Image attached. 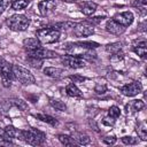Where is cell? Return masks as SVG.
<instances>
[{
  "mask_svg": "<svg viewBox=\"0 0 147 147\" xmlns=\"http://www.w3.org/2000/svg\"><path fill=\"white\" fill-rule=\"evenodd\" d=\"M20 139L25 141L29 145L32 146H39L44 144L46 140V134L37 129H29V130H21Z\"/></svg>",
  "mask_w": 147,
  "mask_h": 147,
  "instance_id": "cell-1",
  "label": "cell"
},
{
  "mask_svg": "<svg viewBox=\"0 0 147 147\" xmlns=\"http://www.w3.org/2000/svg\"><path fill=\"white\" fill-rule=\"evenodd\" d=\"M30 23H31L30 18L21 14L11 15L6 20L7 26L13 31H25L30 26Z\"/></svg>",
  "mask_w": 147,
  "mask_h": 147,
  "instance_id": "cell-2",
  "label": "cell"
},
{
  "mask_svg": "<svg viewBox=\"0 0 147 147\" xmlns=\"http://www.w3.org/2000/svg\"><path fill=\"white\" fill-rule=\"evenodd\" d=\"M61 32L55 28H44L37 31V38L41 44H52L60 39Z\"/></svg>",
  "mask_w": 147,
  "mask_h": 147,
  "instance_id": "cell-3",
  "label": "cell"
},
{
  "mask_svg": "<svg viewBox=\"0 0 147 147\" xmlns=\"http://www.w3.org/2000/svg\"><path fill=\"white\" fill-rule=\"evenodd\" d=\"M13 72H14V77L23 85H31V84L36 83L34 76L24 67H21L18 64H14L13 65Z\"/></svg>",
  "mask_w": 147,
  "mask_h": 147,
  "instance_id": "cell-4",
  "label": "cell"
},
{
  "mask_svg": "<svg viewBox=\"0 0 147 147\" xmlns=\"http://www.w3.org/2000/svg\"><path fill=\"white\" fill-rule=\"evenodd\" d=\"M0 76L5 86H9L10 82H13V79L15 78L13 72V65L3 59H0Z\"/></svg>",
  "mask_w": 147,
  "mask_h": 147,
  "instance_id": "cell-5",
  "label": "cell"
},
{
  "mask_svg": "<svg viewBox=\"0 0 147 147\" xmlns=\"http://www.w3.org/2000/svg\"><path fill=\"white\" fill-rule=\"evenodd\" d=\"M61 61L63 62L64 65L71 69H79L85 67V61L83 60L82 56L78 55H63L61 56Z\"/></svg>",
  "mask_w": 147,
  "mask_h": 147,
  "instance_id": "cell-6",
  "label": "cell"
},
{
  "mask_svg": "<svg viewBox=\"0 0 147 147\" xmlns=\"http://www.w3.org/2000/svg\"><path fill=\"white\" fill-rule=\"evenodd\" d=\"M28 55L30 57L33 59H38V60H42V59H52V57H56L57 54L51 49H46L44 47H39L37 49L33 51H28Z\"/></svg>",
  "mask_w": 147,
  "mask_h": 147,
  "instance_id": "cell-7",
  "label": "cell"
},
{
  "mask_svg": "<svg viewBox=\"0 0 147 147\" xmlns=\"http://www.w3.org/2000/svg\"><path fill=\"white\" fill-rule=\"evenodd\" d=\"M141 90H142V87L139 82H132V83L126 84L119 88L121 93L126 96H134V95L139 94L141 92Z\"/></svg>",
  "mask_w": 147,
  "mask_h": 147,
  "instance_id": "cell-8",
  "label": "cell"
},
{
  "mask_svg": "<svg viewBox=\"0 0 147 147\" xmlns=\"http://www.w3.org/2000/svg\"><path fill=\"white\" fill-rule=\"evenodd\" d=\"M72 29H74V34L77 37H88V36L94 33L93 26L87 25V24H83V23L75 24V26Z\"/></svg>",
  "mask_w": 147,
  "mask_h": 147,
  "instance_id": "cell-9",
  "label": "cell"
},
{
  "mask_svg": "<svg viewBox=\"0 0 147 147\" xmlns=\"http://www.w3.org/2000/svg\"><path fill=\"white\" fill-rule=\"evenodd\" d=\"M56 7V3H55V0H42L38 3V8H39V13L42 15V16H47L49 15L51 13L54 11Z\"/></svg>",
  "mask_w": 147,
  "mask_h": 147,
  "instance_id": "cell-10",
  "label": "cell"
},
{
  "mask_svg": "<svg viewBox=\"0 0 147 147\" xmlns=\"http://www.w3.org/2000/svg\"><path fill=\"white\" fill-rule=\"evenodd\" d=\"M106 30L113 34H116V36H119L122 34L124 31H125V26H123L122 24H119L118 22H116L114 18L111 20H108L107 23H106Z\"/></svg>",
  "mask_w": 147,
  "mask_h": 147,
  "instance_id": "cell-11",
  "label": "cell"
},
{
  "mask_svg": "<svg viewBox=\"0 0 147 147\" xmlns=\"http://www.w3.org/2000/svg\"><path fill=\"white\" fill-rule=\"evenodd\" d=\"M114 20L116 22H118L119 24H122L123 26H129L132 24L133 22V14L131 11H123V13H118L114 16Z\"/></svg>",
  "mask_w": 147,
  "mask_h": 147,
  "instance_id": "cell-12",
  "label": "cell"
},
{
  "mask_svg": "<svg viewBox=\"0 0 147 147\" xmlns=\"http://www.w3.org/2000/svg\"><path fill=\"white\" fill-rule=\"evenodd\" d=\"M80 10H82V13L84 15L90 16L96 10V3L92 2V1H85V2H83L80 5Z\"/></svg>",
  "mask_w": 147,
  "mask_h": 147,
  "instance_id": "cell-13",
  "label": "cell"
},
{
  "mask_svg": "<svg viewBox=\"0 0 147 147\" xmlns=\"http://www.w3.org/2000/svg\"><path fill=\"white\" fill-rule=\"evenodd\" d=\"M23 46L28 49V51H33L37 49L39 47H41V42L39 41V39L36 38H26L23 40Z\"/></svg>",
  "mask_w": 147,
  "mask_h": 147,
  "instance_id": "cell-14",
  "label": "cell"
},
{
  "mask_svg": "<svg viewBox=\"0 0 147 147\" xmlns=\"http://www.w3.org/2000/svg\"><path fill=\"white\" fill-rule=\"evenodd\" d=\"M133 51L136 54H138L140 57L145 59L146 57V54H147V44L145 40L142 41H138L133 45Z\"/></svg>",
  "mask_w": 147,
  "mask_h": 147,
  "instance_id": "cell-15",
  "label": "cell"
},
{
  "mask_svg": "<svg viewBox=\"0 0 147 147\" xmlns=\"http://www.w3.org/2000/svg\"><path fill=\"white\" fill-rule=\"evenodd\" d=\"M65 93L69 95V96H72V98H82L83 96V93L82 91L74 84V83H70L65 86Z\"/></svg>",
  "mask_w": 147,
  "mask_h": 147,
  "instance_id": "cell-16",
  "label": "cell"
},
{
  "mask_svg": "<svg viewBox=\"0 0 147 147\" xmlns=\"http://www.w3.org/2000/svg\"><path fill=\"white\" fill-rule=\"evenodd\" d=\"M44 74L46 76H49L52 78H60L63 75V70L60 68H54V67H47L44 69Z\"/></svg>",
  "mask_w": 147,
  "mask_h": 147,
  "instance_id": "cell-17",
  "label": "cell"
},
{
  "mask_svg": "<svg viewBox=\"0 0 147 147\" xmlns=\"http://www.w3.org/2000/svg\"><path fill=\"white\" fill-rule=\"evenodd\" d=\"M71 138L75 141H77L78 144H80V145H87V144L91 142L90 137L87 134H84V133H80V132H75Z\"/></svg>",
  "mask_w": 147,
  "mask_h": 147,
  "instance_id": "cell-18",
  "label": "cell"
},
{
  "mask_svg": "<svg viewBox=\"0 0 147 147\" xmlns=\"http://www.w3.org/2000/svg\"><path fill=\"white\" fill-rule=\"evenodd\" d=\"M5 132L8 137V139H14V138H17L20 139V136H21V130L14 127L13 125H7L5 127Z\"/></svg>",
  "mask_w": 147,
  "mask_h": 147,
  "instance_id": "cell-19",
  "label": "cell"
},
{
  "mask_svg": "<svg viewBox=\"0 0 147 147\" xmlns=\"http://www.w3.org/2000/svg\"><path fill=\"white\" fill-rule=\"evenodd\" d=\"M137 133L141 140H147V125L145 122H141L137 126Z\"/></svg>",
  "mask_w": 147,
  "mask_h": 147,
  "instance_id": "cell-20",
  "label": "cell"
},
{
  "mask_svg": "<svg viewBox=\"0 0 147 147\" xmlns=\"http://www.w3.org/2000/svg\"><path fill=\"white\" fill-rule=\"evenodd\" d=\"M49 103H51V106H52L53 108H55L56 110H60V111H64V110H67V106H65V103L62 102V101H60V100H57V99L51 98V99H49Z\"/></svg>",
  "mask_w": 147,
  "mask_h": 147,
  "instance_id": "cell-21",
  "label": "cell"
},
{
  "mask_svg": "<svg viewBox=\"0 0 147 147\" xmlns=\"http://www.w3.org/2000/svg\"><path fill=\"white\" fill-rule=\"evenodd\" d=\"M34 117H37L38 119H40V121H42V122H46V123H48V124H51V125H53V126L57 125V121H56L54 117L49 116V115L38 114V115H34Z\"/></svg>",
  "mask_w": 147,
  "mask_h": 147,
  "instance_id": "cell-22",
  "label": "cell"
},
{
  "mask_svg": "<svg viewBox=\"0 0 147 147\" xmlns=\"http://www.w3.org/2000/svg\"><path fill=\"white\" fill-rule=\"evenodd\" d=\"M30 0H14L11 2V8L15 10H20V9H24L29 6Z\"/></svg>",
  "mask_w": 147,
  "mask_h": 147,
  "instance_id": "cell-23",
  "label": "cell"
},
{
  "mask_svg": "<svg viewBox=\"0 0 147 147\" xmlns=\"http://www.w3.org/2000/svg\"><path fill=\"white\" fill-rule=\"evenodd\" d=\"M57 139L64 145V146H72L74 145V139L67 134H59Z\"/></svg>",
  "mask_w": 147,
  "mask_h": 147,
  "instance_id": "cell-24",
  "label": "cell"
},
{
  "mask_svg": "<svg viewBox=\"0 0 147 147\" xmlns=\"http://www.w3.org/2000/svg\"><path fill=\"white\" fill-rule=\"evenodd\" d=\"M11 102H13V105L16 107V108H18V109H21V110H28V105L25 103V101H23V100H21V99H13L11 100Z\"/></svg>",
  "mask_w": 147,
  "mask_h": 147,
  "instance_id": "cell-25",
  "label": "cell"
},
{
  "mask_svg": "<svg viewBox=\"0 0 147 147\" xmlns=\"http://www.w3.org/2000/svg\"><path fill=\"white\" fill-rule=\"evenodd\" d=\"M119 115H121V110H119V108L118 107H116V106H111L110 108H109V110H108V116H110L111 118H117V117H119Z\"/></svg>",
  "mask_w": 147,
  "mask_h": 147,
  "instance_id": "cell-26",
  "label": "cell"
},
{
  "mask_svg": "<svg viewBox=\"0 0 147 147\" xmlns=\"http://www.w3.org/2000/svg\"><path fill=\"white\" fill-rule=\"evenodd\" d=\"M121 44L119 42H114V44H110V45H107L106 49L110 53H118L121 51Z\"/></svg>",
  "mask_w": 147,
  "mask_h": 147,
  "instance_id": "cell-27",
  "label": "cell"
},
{
  "mask_svg": "<svg viewBox=\"0 0 147 147\" xmlns=\"http://www.w3.org/2000/svg\"><path fill=\"white\" fill-rule=\"evenodd\" d=\"M77 45H79L80 47H84V48H88V49H92V48H95L99 46L96 42H93V41H80V42H77Z\"/></svg>",
  "mask_w": 147,
  "mask_h": 147,
  "instance_id": "cell-28",
  "label": "cell"
},
{
  "mask_svg": "<svg viewBox=\"0 0 147 147\" xmlns=\"http://www.w3.org/2000/svg\"><path fill=\"white\" fill-rule=\"evenodd\" d=\"M122 141H123L124 144H126V145H136V144L138 142V139H137V138H133V137H127V136H125V137L122 138Z\"/></svg>",
  "mask_w": 147,
  "mask_h": 147,
  "instance_id": "cell-29",
  "label": "cell"
},
{
  "mask_svg": "<svg viewBox=\"0 0 147 147\" xmlns=\"http://www.w3.org/2000/svg\"><path fill=\"white\" fill-rule=\"evenodd\" d=\"M10 5V0H0V14H2Z\"/></svg>",
  "mask_w": 147,
  "mask_h": 147,
  "instance_id": "cell-30",
  "label": "cell"
},
{
  "mask_svg": "<svg viewBox=\"0 0 147 147\" xmlns=\"http://www.w3.org/2000/svg\"><path fill=\"white\" fill-rule=\"evenodd\" d=\"M116 137L115 136H107L106 138H103V142L107 145H114L116 142Z\"/></svg>",
  "mask_w": 147,
  "mask_h": 147,
  "instance_id": "cell-31",
  "label": "cell"
},
{
  "mask_svg": "<svg viewBox=\"0 0 147 147\" xmlns=\"http://www.w3.org/2000/svg\"><path fill=\"white\" fill-rule=\"evenodd\" d=\"M94 91H95L96 93H99V94H102V93H105V92L107 91V86H106L105 84H102V85L98 84V85H95Z\"/></svg>",
  "mask_w": 147,
  "mask_h": 147,
  "instance_id": "cell-32",
  "label": "cell"
},
{
  "mask_svg": "<svg viewBox=\"0 0 147 147\" xmlns=\"http://www.w3.org/2000/svg\"><path fill=\"white\" fill-rule=\"evenodd\" d=\"M144 107H145V103H144L141 100H136V101L133 102V108H134V110H141Z\"/></svg>",
  "mask_w": 147,
  "mask_h": 147,
  "instance_id": "cell-33",
  "label": "cell"
},
{
  "mask_svg": "<svg viewBox=\"0 0 147 147\" xmlns=\"http://www.w3.org/2000/svg\"><path fill=\"white\" fill-rule=\"evenodd\" d=\"M70 79H72L74 83H82V82L85 80V77H82V76H78V75H71Z\"/></svg>",
  "mask_w": 147,
  "mask_h": 147,
  "instance_id": "cell-34",
  "label": "cell"
},
{
  "mask_svg": "<svg viewBox=\"0 0 147 147\" xmlns=\"http://www.w3.org/2000/svg\"><path fill=\"white\" fill-rule=\"evenodd\" d=\"M14 146V144L11 141H9V139H0V146Z\"/></svg>",
  "mask_w": 147,
  "mask_h": 147,
  "instance_id": "cell-35",
  "label": "cell"
},
{
  "mask_svg": "<svg viewBox=\"0 0 147 147\" xmlns=\"http://www.w3.org/2000/svg\"><path fill=\"white\" fill-rule=\"evenodd\" d=\"M134 5H136V6H141L142 8H145L146 5H147V0H138Z\"/></svg>",
  "mask_w": 147,
  "mask_h": 147,
  "instance_id": "cell-36",
  "label": "cell"
},
{
  "mask_svg": "<svg viewBox=\"0 0 147 147\" xmlns=\"http://www.w3.org/2000/svg\"><path fill=\"white\" fill-rule=\"evenodd\" d=\"M0 139H8V137L5 132V129H2V127H0Z\"/></svg>",
  "mask_w": 147,
  "mask_h": 147,
  "instance_id": "cell-37",
  "label": "cell"
},
{
  "mask_svg": "<svg viewBox=\"0 0 147 147\" xmlns=\"http://www.w3.org/2000/svg\"><path fill=\"white\" fill-rule=\"evenodd\" d=\"M62 1H64V2H76L78 0H62Z\"/></svg>",
  "mask_w": 147,
  "mask_h": 147,
  "instance_id": "cell-38",
  "label": "cell"
}]
</instances>
